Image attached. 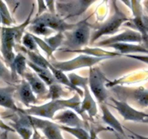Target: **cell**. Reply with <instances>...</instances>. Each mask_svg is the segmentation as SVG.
I'll list each match as a JSON object with an SVG mask.
<instances>
[{
  "label": "cell",
  "mask_w": 148,
  "mask_h": 139,
  "mask_svg": "<svg viewBox=\"0 0 148 139\" xmlns=\"http://www.w3.org/2000/svg\"><path fill=\"white\" fill-rule=\"evenodd\" d=\"M0 14L1 17V25L3 27H11L14 23L10 10L5 1H0Z\"/></svg>",
  "instance_id": "25"
},
{
  "label": "cell",
  "mask_w": 148,
  "mask_h": 139,
  "mask_svg": "<svg viewBox=\"0 0 148 139\" xmlns=\"http://www.w3.org/2000/svg\"><path fill=\"white\" fill-rule=\"evenodd\" d=\"M42 139H46V138H42Z\"/></svg>",
  "instance_id": "46"
},
{
  "label": "cell",
  "mask_w": 148,
  "mask_h": 139,
  "mask_svg": "<svg viewBox=\"0 0 148 139\" xmlns=\"http://www.w3.org/2000/svg\"><path fill=\"white\" fill-rule=\"evenodd\" d=\"M8 133L7 131H3L0 135V139H8Z\"/></svg>",
  "instance_id": "39"
},
{
  "label": "cell",
  "mask_w": 148,
  "mask_h": 139,
  "mask_svg": "<svg viewBox=\"0 0 148 139\" xmlns=\"http://www.w3.org/2000/svg\"><path fill=\"white\" fill-rule=\"evenodd\" d=\"M97 133L98 132L95 131L93 129H91L90 130V135H91V139H95V138L97 137Z\"/></svg>",
  "instance_id": "40"
},
{
  "label": "cell",
  "mask_w": 148,
  "mask_h": 139,
  "mask_svg": "<svg viewBox=\"0 0 148 139\" xmlns=\"http://www.w3.org/2000/svg\"><path fill=\"white\" fill-rule=\"evenodd\" d=\"M1 14H0V30H1Z\"/></svg>",
  "instance_id": "43"
},
{
  "label": "cell",
  "mask_w": 148,
  "mask_h": 139,
  "mask_svg": "<svg viewBox=\"0 0 148 139\" xmlns=\"http://www.w3.org/2000/svg\"><path fill=\"white\" fill-rule=\"evenodd\" d=\"M34 10V6L32 7L30 14L27 16L24 23L20 25L11 27H3L0 30V52L3 59L10 67L12 62L16 56L14 49L17 44L22 42L25 34V28L31 23V17Z\"/></svg>",
  "instance_id": "1"
},
{
  "label": "cell",
  "mask_w": 148,
  "mask_h": 139,
  "mask_svg": "<svg viewBox=\"0 0 148 139\" xmlns=\"http://www.w3.org/2000/svg\"><path fill=\"white\" fill-rule=\"evenodd\" d=\"M88 81V86L96 101L99 104L105 103L108 98L106 83L109 82L105 74L98 67L94 66L90 68Z\"/></svg>",
  "instance_id": "4"
},
{
  "label": "cell",
  "mask_w": 148,
  "mask_h": 139,
  "mask_svg": "<svg viewBox=\"0 0 148 139\" xmlns=\"http://www.w3.org/2000/svg\"><path fill=\"white\" fill-rule=\"evenodd\" d=\"M94 1H66L59 2L56 1V11H59V14L65 16L64 20L74 16L80 15L84 12Z\"/></svg>",
  "instance_id": "11"
},
{
  "label": "cell",
  "mask_w": 148,
  "mask_h": 139,
  "mask_svg": "<svg viewBox=\"0 0 148 139\" xmlns=\"http://www.w3.org/2000/svg\"><path fill=\"white\" fill-rule=\"evenodd\" d=\"M53 120L59 125L72 127H82L86 129L89 127L86 120L80 118L76 111L72 109H65L62 112L58 113L54 117Z\"/></svg>",
  "instance_id": "13"
},
{
  "label": "cell",
  "mask_w": 148,
  "mask_h": 139,
  "mask_svg": "<svg viewBox=\"0 0 148 139\" xmlns=\"http://www.w3.org/2000/svg\"><path fill=\"white\" fill-rule=\"evenodd\" d=\"M81 97L77 94H75L72 98L66 99L51 100L46 104L41 105L32 106L26 109H23V113L27 115L39 117L42 119L53 120L56 112L60 110L72 109L77 114L82 116L81 112ZM83 119V118H82Z\"/></svg>",
  "instance_id": "2"
},
{
  "label": "cell",
  "mask_w": 148,
  "mask_h": 139,
  "mask_svg": "<svg viewBox=\"0 0 148 139\" xmlns=\"http://www.w3.org/2000/svg\"><path fill=\"white\" fill-rule=\"evenodd\" d=\"M105 59H106V58L96 57V56H89L83 54L70 60L63 61V62L52 61L51 62V64L55 68L65 72L83 67H92L95 65Z\"/></svg>",
  "instance_id": "8"
},
{
  "label": "cell",
  "mask_w": 148,
  "mask_h": 139,
  "mask_svg": "<svg viewBox=\"0 0 148 139\" xmlns=\"http://www.w3.org/2000/svg\"><path fill=\"white\" fill-rule=\"evenodd\" d=\"M69 80H70L71 83L73 84L75 86L77 87V88H82L85 86V85H88V78L86 77H82L80 75H78L77 74L75 73V72H71L68 75Z\"/></svg>",
  "instance_id": "30"
},
{
  "label": "cell",
  "mask_w": 148,
  "mask_h": 139,
  "mask_svg": "<svg viewBox=\"0 0 148 139\" xmlns=\"http://www.w3.org/2000/svg\"><path fill=\"white\" fill-rule=\"evenodd\" d=\"M95 139H100V138H98V136H97V137H96V138H95Z\"/></svg>",
  "instance_id": "45"
},
{
  "label": "cell",
  "mask_w": 148,
  "mask_h": 139,
  "mask_svg": "<svg viewBox=\"0 0 148 139\" xmlns=\"http://www.w3.org/2000/svg\"><path fill=\"white\" fill-rule=\"evenodd\" d=\"M0 129L2 130L3 131H7V132H12V133H14V130L12 127H10L9 125L6 124L1 118L0 117Z\"/></svg>",
  "instance_id": "36"
},
{
  "label": "cell",
  "mask_w": 148,
  "mask_h": 139,
  "mask_svg": "<svg viewBox=\"0 0 148 139\" xmlns=\"http://www.w3.org/2000/svg\"><path fill=\"white\" fill-rule=\"evenodd\" d=\"M100 107L102 111V119L104 122L106 123L108 126H110V128L121 136H126L125 131H124L123 126L119 122L118 120L115 117V116L112 114L109 110L108 107L106 105L105 103L100 104Z\"/></svg>",
  "instance_id": "19"
},
{
  "label": "cell",
  "mask_w": 148,
  "mask_h": 139,
  "mask_svg": "<svg viewBox=\"0 0 148 139\" xmlns=\"http://www.w3.org/2000/svg\"><path fill=\"white\" fill-rule=\"evenodd\" d=\"M89 17L81 20L79 25L70 31L64 33V41L63 46L66 48V52L80 50L82 48H85L91 39V29L92 25L88 23Z\"/></svg>",
  "instance_id": "3"
},
{
  "label": "cell",
  "mask_w": 148,
  "mask_h": 139,
  "mask_svg": "<svg viewBox=\"0 0 148 139\" xmlns=\"http://www.w3.org/2000/svg\"><path fill=\"white\" fill-rule=\"evenodd\" d=\"M27 122L33 129L41 130L46 139H64L58 123L26 114Z\"/></svg>",
  "instance_id": "9"
},
{
  "label": "cell",
  "mask_w": 148,
  "mask_h": 139,
  "mask_svg": "<svg viewBox=\"0 0 148 139\" xmlns=\"http://www.w3.org/2000/svg\"><path fill=\"white\" fill-rule=\"evenodd\" d=\"M31 139H42V137L39 134L38 130L37 129H34V133H33V137H32Z\"/></svg>",
  "instance_id": "38"
},
{
  "label": "cell",
  "mask_w": 148,
  "mask_h": 139,
  "mask_svg": "<svg viewBox=\"0 0 148 139\" xmlns=\"http://www.w3.org/2000/svg\"><path fill=\"white\" fill-rule=\"evenodd\" d=\"M110 100L114 104V108L118 111V112L126 121L143 122L145 119L148 117V113L136 109L129 104L128 102L116 99L113 97H111Z\"/></svg>",
  "instance_id": "10"
},
{
  "label": "cell",
  "mask_w": 148,
  "mask_h": 139,
  "mask_svg": "<svg viewBox=\"0 0 148 139\" xmlns=\"http://www.w3.org/2000/svg\"><path fill=\"white\" fill-rule=\"evenodd\" d=\"M0 80H2L8 85H14L13 83H15L12 78L11 70L1 58H0Z\"/></svg>",
  "instance_id": "27"
},
{
  "label": "cell",
  "mask_w": 148,
  "mask_h": 139,
  "mask_svg": "<svg viewBox=\"0 0 148 139\" xmlns=\"http://www.w3.org/2000/svg\"><path fill=\"white\" fill-rule=\"evenodd\" d=\"M44 41L53 51H56L59 46L63 44L64 41V35L63 33H57L54 36L46 38Z\"/></svg>",
  "instance_id": "29"
},
{
  "label": "cell",
  "mask_w": 148,
  "mask_h": 139,
  "mask_svg": "<svg viewBox=\"0 0 148 139\" xmlns=\"http://www.w3.org/2000/svg\"><path fill=\"white\" fill-rule=\"evenodd\" d=\"M46 6H47V9L49 10V12L52 14H56V9L55 4H56V1H46Z\"/></svg>",
  "instance_id": "35"
},
{
  "label": "cell",
  "mask_w": 148,
  "mask_h": 139,
  "mask_svg": "<svg viewBox=\"0 0 148 139\" xmlns=\"http://www.w3.org/2000/svg\"><path fill=\"white\" fill-rule=\"evenodd\" d=\"M49 69L51 70V71L52 73H53L56 83L61 84L62 85H64V86L67 87L68 88L75 91V92L76 93V94H77L80 97H83V90L75 86V85L71 83L69 77H68V75H66V74H65V72H62V71L55 68L54 67L52 66L51 64V65L49 66Z\"/></svg>",
  "instance_id": "20"
},
{
  "label": "cell",
  "mask_w": 148,
  "mask_h": 139,
  "mask_svg": "<svg viewBox=\"0 0 148 139\" xmlns=\"http://www.w3.org/2000/svg\"><path fill=\"white\" fill-rule=\"evenodd\" d=\"M82 90L84 91V95L82 97L83 98L82 101H81L80 109L82 118L87 121L85 117V113L88 114L90 118H93L98 114V106H97V102L92 97V93L88 85H85Z\"/></svg>",
  "instance_id": "16"
},
{
  "label": "cell",
  "mask_w": 148,
  "mask_h": 139,
  "mask_svg": "<svg viewBox=\"0 0 148 139\" xmlns=\"http://www.w3.org/2000/svg\"><path fill=\"white\" fill-rule=\"evenodd\" d=\"M143 36L137 30L127 29L116 36H111L104 41L98 42L97 45L99 46H109L110 45L119 43H136L143 42Z\"/></svg>",
  "instance_id": "12"
},
{
  "label": "cell",
  "mask_w": 148,
  "mask_h": 139,
  "mask_svg": "<svg viewBox=\"0 0 148 139\" xmlns=\"http://www.w3.org/2000/svg\"><path fill=\"white\" fill-rule=\"evenodd\" d=\"M115 136H116V139H127V138H126V136H121V135L119 134V133H115ZM130 139H136V138L134 137H132Z\"/></svg>",
  "instance_id": "41"
},
{
  "label": "cell",
  "mask_w": 148,
  "mask_h": 139,
  "mask_svg": "<svg viewBox=\"0 0 148 139\" xmlns=\"http://www.w3.org/2000/svg\"><path fill=\"white\" fill-rule=\"evenodd\" d=\"M143 123H145V124H148V117H146L144 120V121L143 122Z\"/></svg>",
  "instance_id": "42"
},
{
  "label": "cell",
  "mask_w": 148,
  "mask_h": 139,
  "mask_svg": "<svg viewBox=\"0 0 148 139\" xmlns=\"http://www.w3.org/2000/svg\"><path fill=\"white\" fill-rule=\"evenodd\" d=\"M23 79L27 81L34 94L37 95L38 98H46L49 93V88H46V84L35 72L27 71L25 73Z\"/></svg>",
  "instance_id": "17"
},
{
  "label": "cell",
  "mask_w": 148,
  "mask_h": 139,
  "mask_svg": "<svg viewBox=\"0 0 148 139\" xmlns=\"http://www.w3.org/2000/svg\"><path fill=\"white\" fill-rule=\"evenodd\" d=\"M127 130H128L129 132H130V133H132V136H133V137L135 138L136 139H148V137H147V136H142V135L138 134V133H135V132L132 131V130H130V129H128V128H127Z\"/></svg>",
  "instance_id": "37"
},
{
  "label": "cell",
  "mask_w": 148,
  "mask_h": 139,
  "mask_svg": "<svg viewBox=\"0 0 148 139\" xmlns=\"http://www.w3.org/2000/svg\"><path fill=\"white\" fill-rule=\"evenodd\" d=\"M77 23H68L65 21L64 18L61 17L57 14H52L49 12L43 13L38 17H36L33 20H31L30 24H38L43 25L57 33H65L75 29L79 25Z\"/></svg>",
  "instance_id": "7"
},
{
  "label": "cell",
  "mask_w": 148,
  "mask_h": 139,
  "mask_svg": "<svg viewBox=\"0 0 148 139\" xmlns=\"http://www.w3.org/2000/svg\"><path fill=\"white\" fill-rule=\"evenodd\" d=\"M108 47L113 48L121 55H129L132 53H145L148 54V49L145 46L140 44H135V43H114V44L110 45Z\"/></svg>",
  "instance_id": "21"
},
{
  "label": "cell",
  "mask_w": 148,
  "mask_h": 139,
  "mask_svg": "<svg viewBox=\"0 0 148 139\" xmlns=\"http://www.w3.org/2000/svg\"><path fill=\"white\" fill-rule=\"evenodd\" d=\"M32 34H33V33H32ZM33 38H34L35 41H36V43H37L38 47L40 48V49L46 54L48 57H51V56H53V53L54 51L49 46V44H48L44 40H43V39H41L40 38H39L38 36H36V35L34 34H33Z\"/></svg>",
  "instance_id": "32"
},
{
  "label": "cell",
  "mask_w": 148,
  "mask_h": 139,
  "mask_svg": "<svg viewBox=\"0 0 148 139\" xmlns=\"http://www.w3.org/2000/svg\"><path fill=\"white\" fill-rule=\"evenodd\" d=\"M19 100L27 107V109L32 106L36 105L38 101L35 96L30 84L26 80L23 79L16 85V91Z\"/></svg>",
  "instance_id": "14"
},
{
  "label": "cell",
  "mask_w": 148,
  "mask_h": 139,
  "mask_svg": "<svg viewBox=\"0 0 148 139\" xmlns=\"http://www.w3.org/2000/svg\"><path fill=\"white\" fill-rule=\"evenodd\" d=\"M64 95L65 91L62 85L58 83H56L49 86V93L46 99H51V101L62 99Z\"/></svg>",
  "instance_id": "26"
},
{
  "label": "cell",
  "mask_w": 148,
  "mask_h": 139,
  "mask_svg": "<svg viewBox=\"0 0 148 139\" xmlns=\"http://www.w3.org/2000/svg\"><path fill=\"white\" fill-rule=\"evenodd\" d=\"M120 101H132L143 108L148 107V89L144 87L130 88L116 85L111 88Z\"/></svg>",
  "instance_id": "6"
},
{
  "label": "cell",
  "mask_w": 148,
  "mask_h": 139,
  "mask_svg": "<svg viewBox=\"0 0 148 139\" xmlns=\"http://www.w3.org/2000/svg\"><path fill=\"white\" fill-rule=\"evenodd\" d=\"M36 3L38 4V12H37V14H36V17H38V16L43 14V13L46 12V11L48 10V9H47V6H46V2H45V1H36Z\"/></svg>",
  "instance_id": "33"
},
{
  "label": "cell",
  "mask_w": 148,
  "mask_h": 139,
  "mask_svg": "<svg viewBox=\"0 0 148 139\" xmlns=\"http://www.w3.org/2000/svg\"><path fill=\"white\" fill-rule=\"evenodd\" d=\"M112 2L114 4V7L115 10L114 14L103 24L98 27L96 31L92 33L90 42V43H93L103 36L114 34L118 31L123 23L130 20V18L119 10L118 6L116 4V1H112Z\"/></svg>",
  "instance_id": "5"
},
{
  "label": "cell",
  "mask_w": 148,
  "mask_h": 139,
  "mask_svg": "<svg viewBox=\"0 0 148 139\" xmlns=\"http://www.w3.org/2000/svg\"><path fill=\"white\" fill-rule=\"evenodd\" d=\"M15 91V85L0 87V107L12 110L14 113L23 112V109L19 108L14 101V96Z\"/></svg>",
  "instance_id": "15"
},
{
  "label": "cell",
  "mask_w": 148,
  "mask_h": 139,
  "mask_svg": "<svg viewBox=\"0 0 148 139\" xmlns=\"http://www.w3.org/2000/svg\"><path fill=\"white\" fill-rule=\"evenodd\" d=\"M22 43H23V47L25 49H27L29 51H31V52L40 53L38 46L37 43L35 41L33 34L31 33H29V32H25V33L23 39H22Z\"/></svg>",
  "instance_id": "28"
},
{
  "label": "cell",
  "mask_w": 148,
  "mask_h": 139,
  "mask_svg": "<svg viewBox=\"0 0 148 139\" xmlns=\"http://www.w3.org/2000/svg\"><path fill=\"white\" fill-rule=\"evenodd\" d=\"M128 57L132 58V59H136V60L140 61L144 63H146L148 65V54L147 55H137V54H129L126 55Z\"/></svg>",
  "instance_id": "34"
},
{
  "label": "cell",
  "mask_w": 148,
  "mask_h": 139,
  "mask_svg": "<svg viewBox=\"0 0 148 139\" xmlns=\"http://www.w3.org/2000/svg\"><path fill=\"white\" fill-rule=\"evenodd\" d=\"M21 50L23 52L26 54L27 55L29 58V60L30 62H31L32 63L35 64L36 65H38L39 67H41L43 68H49V66L51 65V62H49L46 58L43 57L40 53H37V52H31V51H29L27 49H25L23 46L20 47Z\"/></svg>",
  "instance_id": "23"
},
{
  "label": "cell",
  "mask_w": 148,
  "mask_h": 139,
  "mask_svg": "<svg viewBox=\"0 0 148 139\" xmlns=\"http://www.w3.org/2000/svg\"><path fill=\"white\" fill-rule=\"evenodd\" d=\"M0 58H1V59H3V58H2V56H1V52H0Z\"/></svg>",
  "instance_id": "44"
},
{
  "label": "cell",
  "mask_w": 148,
  "mask_h": 139,
  "mask_svg": "<svg viewBox=\"0 0 148 139\" xmlns=\"http://www.w3.org/2000/svg\"><path fill=\"white\" fill-rule=\"evenodd\" d=\"M59 127L62 131L67 132L77 139H91L90 133H88L86 129L82 127H72L59 125Z\"/></svg>",
  "instance_id": "24"
},
{
  "label": "cell",
  "mask_w": 148,
  "mask_h": 139,
  "mask_svg": "<svg viewBox=\"0 0 148 139\" xmlns=\"http://www.w3.org/2000/svg\"><path fill=\"white\" fill-rule=\"evenodd\" d=\"M29 29H30V31L36 36L41 35V36H47L53 33V30L51 29L38 24H31V25L29 27Z\"/></svg>",
  "instance_id": "31"
},
{
  "label": "cell",
  "mask_w": 148,
  "mask_h": 139,
  "mask_svg": "<svg viewBox=\"0 0 148 139\" xmlns=\"http://www.w3.org/2000/svg\"><path fill=\"white\" fill-rule=\"evenodd\" d=\"M27 60L25 56L21 52L16 54L14 60L10 66V69L11 70L12 75L14 82L16 83L18 81V77H22V78L24 77L25 73L27 71Z\"/></svg>",
  "instance_id": "18"
},
{
  "label": "cell",
  "mask_w": 148,
  "mask_h": 139,
  "mask_svg": "<svg viewBox=\"0 0 148 139\" xmlns=\"http://www.w3.org/2000/svg\"><path fill=\"white\" fill-rule=\"evenodd\" d=\"M27 66L31 68L33 72L49 86L56 83L54 76H53V73L49 68L41 67H39L35 64L32 63L31 62L28 60H27Z\"/></svg>",
  "instance_id": "22"
}]
</instances>
